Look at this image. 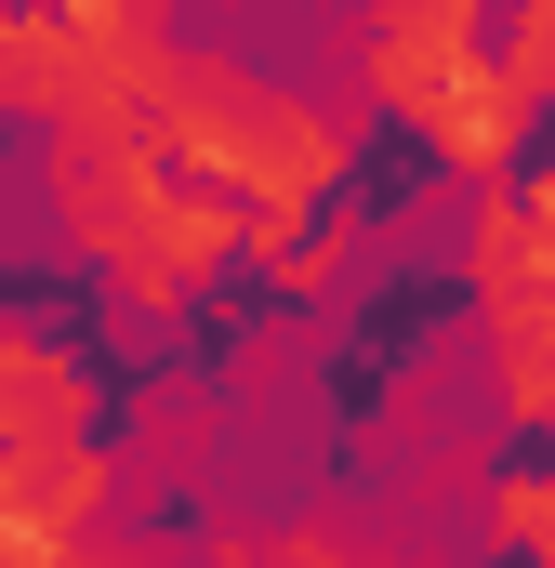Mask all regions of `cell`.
Listing matches in <instances>:
<instances>
[{"label":"cell","instance_id":"cell-1","mask_svg":"<svg viewBox=\"0 0 555 568\" xmlns=\"http://www.w3.org/2000/svg\"><path fill=\"white\" fill-rule=\"evenodd\" d=\"M516 80H529V93H555V0H529V13H516Z\"/></svg>","mask_w":555,"mask_h":568},{"label":"cell","instance_id":"cell-2","mask_svg":"<svg viewBox=\"0 0 555 568\" xmlns=\"http://www.w3.org/2000/svg\"><path fill=\"white\" fill-rule=\"evenodd\" d=\"M543 225H555V185H543Z\"/></svg>","mask_w":555,"mask_h":568}]
</instances>
